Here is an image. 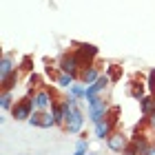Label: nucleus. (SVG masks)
Instances as JSON below:
<instances>
[{
    "label": "nucleus",
    "instance_id": "1",
    "mask_svg": "<svg viewBox=\"0 0 155 155\" xmlns=\"http://www.w3.org/2000/svg\"><path fill=\"white\" fill-rule=\"evenodd\" d=\"M78 100L80 97H75V95H69L67 100H62V107H64V129L71 135H78L84 126V113L78 107Z\"/></svg>",
    "mask_w": 155,
    "mask_h": 155
},
{
    "label": "nucleus",
    "instance_id": "2",
    "mask_svg": "<svg viewBox=\"0 0 155 155\" xmlns=\"http://www.w3.org/2000/svg\"><path fill=\"white\" fill-rule=\"evenodd\" d=\"M87 115L91 122H100L102 117H107L109 115V104L107 100H104L102 95H93V97H89L87 100Z\"/></svg>",
    "mask_w": 155,
    "mask_h": 155
},
{
    "label": "nucleus",
    "instance_id": "3",
    "mask_svg": "<svg viewBox=\"0 0 155 155\" xmlns=\"http://www.w3.org/2000/svg\"><path fill=\"white\" fill-rule=\"evenodd\" d=\"M33 111H36V109H33V97H31V95H25L22 100H18L16 104H13L11 115L22 122V120H29V117L33 115Z\"/></svg>",
    "mask_w": 155,
    "mask_h": 155
},
{
    "label": "nucleus",
    "instance_id": "4",
    "mask_svg": "<svg viewBox=\"0 0 155 155\" xmlns=\"http://www.w3.org/2000/svg\"><path fill=\"white\" fill-rule=\"evenodd\" d=\"M60 71L71 73L73 78L80 75L82 62H80V58H78V53H67V55H62V58H60Z\"/></svg>",
    "mask_w": 155,
    "mask_h": 155
},
{
    "label": "nucleus",
    "instance_id": "5",
    "mask_svg": "<svg viewBox=\"0 0 155 155\" xmlns=\"http://www.w3.org/2000/svg\"><path fill=\"white\" fill-rule=\"evenodd\" d=\"M33 109L36 111H49L53 107V95H51V91H47V89H38V91H33Z\"/></svg>",
    "mask_w": 155,
    "mask_h": 155
},
{
    "label": "nucleus",
    "instance_id": "6",
    "mask_svg": "<svg viewBox=\"0 0 155 155\" xmlns=\"http://www.w3.org/2000/svg\"><path fill=\"white\" fill-rule=\"evenodd\" d=\"M27 122L31 126H40V129H51V126H55V120L49 111H33V115L27 120Z\"/></svg>",
    "mask_w": 155,
    "mask_h": 155
},
{
    "label": "nucleus",
    "instance_id": "7",
    "mask_svg": "<svg viewBox=\"0 0 155 155\" xmlns=\"http://www.w3.org/2000/svg\"><path fill=\"white\" fill-rule=\"evenodd\" d=\"M113 124H115V117L111 113L107 117H102L100 122H95V135H97V140H109V135L113 133Z\"/></svg>",
    "mask_w": 155,
    "mask_h": 155
},
{
    "label": "nucleus",
    "instance_id": "8",
    "mask_svg": "<svg viewBox=\"0 0 155 155\" xmlns=\"http://www.w3.org/2000/svg\"><path fill=\"white\" fill-rule=\"evenodd\" d=\"M109 87V75H100L93 84H89L87 87V93H84V100H89V97L93 95H102V91Z\"/></svg>",
    "mask_w": 155,
    "mask_h": 155
},
{
    "label": "nucleus",
    "instance_id": "9",
    "mask_svg": "<svg viewBox=\"0 0 155 155\" xmlns=\"http://www.w3.org/2000/svg\"><path fill=\"white\" fill-rule=\"evenodd\" d=\"M78 58H80L82 62V67H89V64H93V58L97 55V49L93 45H80V49H78Z\"/></svg>",
    "mask_w": 155,
    "mask_h": 155
},
{
    "label": "nucleus",
    "instance_id": "10",
    "mask_svg": "<svg viewBox=\"0 0 155 155\" xmlns=\"http://www.w3.org/2000/svg\"><path fill=\"white\" fill-rule=\"evenodd\" d=\"M107 144H109V149H111V151H115V153H124V149H126V135H124V133H120V131H113V133L109 135Z\"/></svg>",
    "mask_w": 155,
    "mask_h": 155
},
{
    "label": "nucleus",
    "instance_id": "11",
    "mask_svg": "<svg viewBox=\"0 0 155 155\" xmlns=\"http://www.w3.org/2000/svg\"><path fill=\"white\" fill-rule=\"evenodd\" d=\"M100 75H102V73L97 71V67H95V64H89V67H82V71H80V80H82L84 87H89V84H93Z\"/></svg>",
    "mask_w": 155,
    "mask_h": 155
},
{
    "label": "nucleus",
    "instance_id": "12",
    "mask_svg": "<svg viewBox=\"0 0 155 155\" xmlns=\"http://www.w3.org/2000/svg\"><path fill=\"white\" fill-rule=\"evenodd\" d=\"M13 71H16V64H13V60L9 58V55H5L2 58V62H0V80H7V78H9Z\"/></svg>",
    "mask_w": 155,
    "mask_h": 155
},
{
    "label": "nucleus",
    "instance_id": "13",
    "mask_svg": "<svg viewBox=\"0 0 155 155\" xmlns=\"http://www.w3.org/2000/svg\"><path fill=\"white\" fill-rule=\"evenodd\" d=\"M140 109H142V115H151L155 111V97L153 95H144L140 100Z\"/></svg>",
    "mask_w": 155,
    "mask_h": 155
},
{
    "label": "nucleus",
    "instance_id": "14",
    "mask_svg": "<svg viewBox=\"0 0 155 155\" xmlns=\"http://www.w3.org/2000/svg\"><path fill=\"white\" fill-rule=\"evenodd\" d=\"M13 91H2V97H0V109L2 111H11L13 109Z\"/></svg>",
    "mask_w": 155,
    "mask_h": 155
},
{
    "label": "nucleus",
    "instance_id": "15",
    "mask_svg": "<svg viewBox=\"0 0 155 155\" xmlns=\"http://www.w3.org/2000/svg\"><path fill=\"white\" fill-rule=\"evenodd\" d=\"M51 115L55 120V124H64V107H62V102H53Z\"/></svg>",
    "mask_w": 155,
    "mask_h": 155
},
{
    "label": "nucleus",
    "instance_id": "16",
    "mask_svg": "<svg viewBox=\"0 0 155 155\" xmlns=\"http://www.w3.org/2000/svg\"><path fill=\"white\" fill-rule=\"evenodd\" d=\"M55 82H58V87H62V89H69V87H71V84L75 82V78H73L71 73L60 71V73H58V78H55Z\"/></svg>",
    "mask_w": 155,
    "mask_h": 155
},
{
    "label": "nucleus",
    "instance_id": "17",
    "mask_svg": "<svg viewBox=\"0 0 155 155\" xmlns=\"http://www.w3.org/2000/svg\"><path fill=\"white\" fill-rule=\"evenodd\" d=\"M18 84V71H13L7 80L2 82V91H13V87Z\"/></svg>",
    "mask_w": 155,
    "mask_h": 155
},
{
    "label": "nucleus",
    "instance_id": "18",
    "mask_svg": "<svg viewBox=\"0 0 155 155\" xmlns=\"http://www.w3.org/2000/svg\"><path fill=\"white\" fill-rule=\"evenodd\" d=\"M69 93H71V95H75V97H84V93H87V87H84V84H78V82H73L71 87H69Z\"/></svg>",
    "mask_w": 155,
    "mask_h": 155
},
{
    "label": "nucleus",
    "instance_id": "19",
    "mask_svg": "<svg viewBox=\"0 0 155 155\" xmlns=\"http://www.w3.org/2000/svg\"><path fill=\"white\" fill-rule=\"evenodd\" d=\"M131 95L135 97V100H142V97H144V87L140 82H135V84H133V89H131Z\"/></svg>",
    "mask_w": 155,
    "mask_h": 155
},
{
    "label": "nucleus",
    "instance_id": "20",
    "mask_svg": "<svg viewBox=\"0 0 155 155\" xmlns=\"http://www.w3.org/2000/svg\"><path fill=\"white\" fill-rule=\"evenodd\" d=\"M75 151H80V153H87V151H89V142H87V137H82L80 142L75 144Z\"/></svg>",
    "mask_w": 155,
    "mask_h": 155
},
{
    "label": "nucleus",
    "instance_id": "21",
    "mask_svg": "<svg viewBox=\"0 0 155 155\" xmlns=\"http://www.w3.org/2000/svg\"><path fill=\"white\" fill-rule=\"evenodd\" d=\"M149 89L155 93V69H153V71H151V75H149Z\"/></svg>",
    "mask_w": 155,
    "mask_h": 155
},
{
    "label": "nucleus",
    "instance_id": "22",
    "mask_svg": "<svg viewBox=\"0 0 155 155\" xmlns=\"http://www.w3.org/2000/svg\"><path fill=\"white\" fill-rule=\"evenodd\" d=\"M25 69H31V58H25V64H22Z\"/></svg>",
    "mask_w": 155,
    "mask_h": 155
},
{
    "label": "nucleus",
    "instance_id": "23",
    "mask_svg": "<svg viewBox=\"0 0 155 155\" xmlns=\"http://www.w3.org/2000/svg\"><path fill=\"white\" fill-rule=\"evenodd\" d=\"M151 124H153V129H155V111L151 113Z\"/></svg>",
    "mask_w": 155,
    "mask_h": 155
},
{
    "label": "nucleus",
    "instance_id": "24",
    "mask_svg": "<svg viewBox=\"0 0 155 155\" xmlns=\"http://www.w3.org/2000/svg\"><path fill=\"white\" fill-rule=\"evenodd\" d=\"M73 155H84V153H80V151H75V153H73Z\"/></svg>",
    "mask_w": 155,
    "mask_h": 155
},
{
    "label": "nucleus",
    "instance_id": "25",
    "mask_svg": "<svg viewBox=\"0 0 155 155\" xmlns=\"http://www.w3.org/2000/svg\"><path fill=\"white\" fill-rule=\"evenodd\" d=\"M84 155H97V153H84Z\"/></svg>",
    "mask_w": 155,
    "mask_h": 155
},
{
    "label": "nucleus",
    "instance_id": "26",
    "mask_svg": "<svg viewBox=\"0 0 155 155\" xmlns=\"http://www.w3.org/2000/svg\"><path fill=\"white\" fill-rule=\"evenodd\" d=\"M153 97H155V95H153Z\"/></svg>",
    "mask_w": 155,
    "mask_h": 155
}]
</instances>
